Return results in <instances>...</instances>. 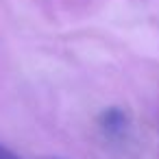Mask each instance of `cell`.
Segmentation results:
<instances>
[{
    "label": "cell",
    "mask_w": 159,
    "mask_h": 159,
    "mask_svg": "<svg viewBox=\"0 0 159 159\" xmlns=\"http://www.w3.org/2000/svg\"><path fill=\"white\" fill-rule=\"evenodd\" d=\"M100 126L109 137H120V135H124V131L129 126V118L122 109L111 107V109L100 113Z\"/></svg>",
    "instance_id": "6da1fadb"
},
{
    "label": "cell",
    "mask_w": 159,
    "mask_h": 159,
    "mask_svg": "<svg viewBox=\"0 0 159 159\" xmlns=\"http://www.w3.org/2000/svg\"><path fill=\"white\" fill-rule=\"evenodd\" d=\"M0 159H20L16 152H11L9 148H5L2 144H0Z\"/></svg>",
    "instance_id": "7a4b0ae2"
},
{
    "label": "cell",
    "mask_w": 159,
    "mask_h": 159,
    "mask_svg": "<svg viewBox=\"0 0 159 159\" xmlns=\"http://www.w3.org/2000/svg\"><path fill=\"white\" fill-rule=\"evenodd\" d=\"M50 159H57V157H50Z\"/></svg>",
    "instance_id": "3957f363"
}]
</instances>
